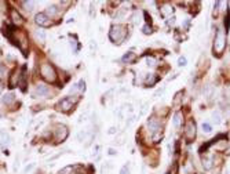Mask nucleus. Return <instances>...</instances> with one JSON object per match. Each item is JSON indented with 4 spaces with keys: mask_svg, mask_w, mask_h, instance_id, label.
Returning <instances> with one entry per match:
<instances>
[{
    "mask_svg": "<svg viewBox=\"0 0 230 174\" xmlns=\"http://www.w3.org/2000/svg\"><path fill=\"white\" fill-rule=\"evenodd\" d=\"M134 120H135V117H134V116H131V117H129V120L127 122V126H131L132 123H134Z\"/></svg>",
    "mask_w": 230,
    "mask_h": 174,
    "instance_id": "nucleus-33",
    "label": "nucleus"
},
{
    "mask_svg": "<svg viewBox=\"0 0 230 174\" xmlns=\"http://www.w3.org/2000/svg\"><path fill=\"white\" fill-rule=\"evenodd\" d=\"M225 28L226 31L230 28V11H228V15H226V19H225Z\"/></svg>",
    "mask_w": 230,
    "mask_h": 174,
    "instance_id": "nucleus-27",
    "label": "nucleus"
},
{
    "mask_svg": "<svg viewBox=\"0 0 230 174\" xmlns=\"http://www.w3.org/2000/svg\"><path fill=\"white\" fill-rule=\"evenodd\" d=\"M109 155H116V151H114L113 148H110L109 149Z\"/></svg>",
    "mask_w": 230,
    "mask_h": 174,
    "instance_id": "nucleus-35",
    "label": "nucleus"
},
{
    "mask_svg": "<svg viewBox=\"0 0 230 174\" xmlns=\"http://www.w3.org/2000/svg\"><path fill=\"white\" fill-rule=\"evenodd\" d=\"M57 14H58V7H55V6H50V7L47 8L46 15L52 17V15H57Z\"/></svg>",
    "mask_w": 230,
    "mask_h": 174,
    "instance_id": "nucleus-19",
    "label": "nucleus"
},
{
    "mask_svg": "<svg viewBox=\"0 0 230 174\" xmlns=\"http://www.w3.org/2000/svg\"><path fill=\"white\" fill-rule=\"evenodd\" d=\"M201 127H203V131H204V133H207V134H208V133H211V130H212V129H211V126H209L208 123H203V126H201Z\"/></svg>",
    "mask_w": 230,
    "mask_h": 174,
    "instance_id": "nucleus-26",
    "label": "nucleus"
},
{
    "mask_svg": "<svg viewBox=\"0 0 230 174\" xmlns=\"http://www.w3.org/2000/svg\"><path fill=\"white\" fill-rule=\"evenodd\" d=\"M77 97L76 98H70V97H65V98H62L60 102L57 104V109H60V111L62 112H68L70 111L73 107L76 105V102H77Z\"/></svg>",
    "mask_w": 230,
    "mask_h": 174,
    "instance_id": "nucleus-4",
    "label": "nucleus"
},
{
    "mask_svg": "<svg viewBox=\"0 0 230 174\" xmlns=\"http://www.w3.org/2000/svg\"><path fill=\"white\" fill-rule=\"evenodd\" d=\"M154 82H156V78H154V76H152V75H150L149 78L146 79V83H147V84H153Z\"/></svg>",
    "mask_w": 230,
    "mask_h": 174,
    "instance_id": "nucleus-30",
    "label": "nucleus"
},
{
    "mask_svg": "<svg viewBox=\"0 0 230 174\" xmlns=\"http://www.w3.org/2000/svg\"><path fill=\"white\" fill-rule=\"evenodd\" d=\"M135 58H137V55H135V53L128 51V53H127V54L123 55L121 61H123V62H125V64H131V62H134V61H135Z\"/></svg>",
    "mask_w": 230,
    "mask_h": 174,
    "instance_id": "nucleus-12",
    "label": "nucleus"
},
{
    "mask_svg": "<svg viewBox=\"0 0 230 174\" xmlns=\"http://www.w3.org/2000/svg\"><path fill=\"white\" fill-rule=\"evenodd\" d=\"M11 19H13L14 23H17V25H21V23L23 22V18L21 15H19V13L17 10H11Z\"/></svg>",
    "mask_w": 230,
    "mask_h": 174,
    "instance_id": "nucleus-11",
    "label": "nucleus"
},
{
    "mask_svg": "<svg viewBox=\"0 0 230 174\" xmlns=\"http://www.w3.org/2000/svg\"><path fill=\"white\" fill-rule=\"evenodd\" d=\"M225 49H226V36L223 33V31L218 29L216 35H215V39H214V54L216 57H219L225 51Z\"/></svg>",
    "mask_w": 230,
    "mask_h": 174,
    "instance_id": "nucleus-1",
    "label": "nucleus"
},
{
    "mask_svg": "<svg viewBox=\"0 0 230 174\" xmlns=\"http://www.w3.org/2000/svg\"><path fill=\"white\" fill-rule=\"evenodd\" d=\"M116 131H117L116 127H110V129H109V134H114Z\"/></svg>",
    "mask_w": 230,
    "mask_h": 174,
    "instance_id": "nucleus-34",
    "label": "nucleus"
},
{
    "mask_svg": "<svg viewBox=\"0 0 230 174\" xmlns=\"http://www.w3.org/2000/svg\"><path fill=\"white\" fill-rule=\"evenodd\" d=\"M178 65H179V66H185V65H186V58H185V57H179Z\"/></svg>",
    "mask_w": 230,
    "mask_h": 174,
    "instance_id": "nucleus-29",
    "label": "nucleus"
},
{
    "mask_svg": "<svg viewBox=\"0 0 230 174\" xmlns=\"http://www.w3.org/2000/svg\"><path fill=\"white\" fill-rule=\"evenodd\" d=\"M13 101H14V94H11V93H8V94H6V95H3V98H2V102H3V104H6V105L11 104Z\"/></svg>",
    "mask_w": 230,
    "mask_h": 174,
    "instance_id": "nucleus-16",
    "label": "nucleus"
},
{
    "mask_svg": "<svg viewBox=\"0 0 230 174\" xmlns=\"http://www.w3.org/2000/svg\"><path fill=\"white\" fill-rule=\"evenodd\" d=\"M161 14H163L164 17H168L172 14V7L171 6H164L163 8H161Z\"/></svg>",
    "mask_w": 230,
    "mask_h": 174,
    "instance_id": "nucleus-21",
    "label": "nucleus"
},
{
    "mask_svg": "<svg viewBox=\"0 0 230 174\" xmlns=\"http://www.w3.org/2000/svg\"><path fill=\"white\" fill-rule=\"evenodd\" d=\"M17 83H18V73H17V70H14V72L11 73V76H10L8 84H10V87H15Z\"/></svg>",
    "mask_w": 230,
    "mask_h": 174,
    "instance_id": "nucleus-14",
    "label": "nucleus"
},
{
    "mask_svg": "<svg viewBox=\"0 0 230 174\" xmlns=\"http://www.w3.org/2000/svg\"><path fill=\"white\" fill-rule=\"evenodd\" d=\"M35 36H36V39L39 40V42H46V33H44V31L42 29H37V31H35Z\"/></svg>",
    "mask_w": 230,
    "mask_h": 174,
    "instance_id": "nucleus-15",
    "label": "nucleus"
},
{
    "mask_svg": "<svg viewBox=\"0 0 230 174\" xmlns=\"http://www.w3.org/2000/svg\"><path fill=\"white\" fill-rule=\"evenodd\" d=\"M55 138H57L58 142H62V141L66 140L68 134H69V131H68V127L65 125H57L55 126Z\"/></svg>",
    "mask_w": 230,
    "mask_h": 174,
    "instance_id": "nucleus-5",
    "label": "nucleus"
},
{
    "mask_svg": "<svg viewBox=\"0 0 230 174\" xmlns=\"http://www.w3.org/2000/svg\"><path fill=\"white\" fill-rule=\"evenodd\" d=\"M32 95H33L35 98H36V97H47V95H50V88L47 86H44V84H39V86L35 88Z\"/></svg>",
    "mask_w": 230,
    "mask_h": 174,
    "instance_id": "nucleus-8",
    "label": "nucleus"
},
{
    "mask_svg": "<svg viewBox=\"0 0 230 174\" xmlns=\"http://www.w3.org/2000/svg\"><path fill=\"white\" fill-rule=\"evenodd\" d=\"M203 167L205 170H209L212 167V163H211V159H203Z\"/></svg>",
    "mask_w": 230,
    "mask_h": 174,
    "instance_id": "nucleus-23",
    "label": "nucleus"
},
{
    "mask_svg": "<svg viewBox=\"0 0 230 174\" xmlns=\"http://www.w3.org/2000/svg\"><path fill=\"white\" fill-rule=\"evenodd\" d=\"M146 62H147V65H150V66H154L156 65V60L153 57H147L146 58Z\"/></svg>",
    "mask_w": 230,
    "mask_h": 174,
    "instance_id": "nucleus-28",
    "label": "nucleus"
},
{
    "mask_svg": "<svg viewBox=\"0 0 230 174\" xmlns=\"http://www.w3.org/2000/svg\"><path fill=\"white\" fill-rule=\"evenodd\" d=\"M225 153H226V155H229V156H230V148H228V149H226V151H225Z\"/></svg>",
    "mask_w": 230,
    "mask_h": 174,
    "instance_id": "nucleus-36",
    "label": "nucleus"
},
{
    "mask_svg": "<svg viewBox=\"0 0 230 174\" xmlns=\"http://www.w3.org/2000/svg\"><path fill=\"white\" fill-rule=\"evenodd\" d=\"M35 21L39 26H50L51 25V19L48 15H46V13H39L35 17Z\"/></svg>",
    "mask_w": 230,
    "mask_h": 174,
    "instance_id": "nucleus-7",
    "label": "nucleus"
},
{
    "mask_svg": "<svg viewBox=\"0 0 230 174\" xmlns=\"http://www.w3.org/2000/svg\"><path fill=\"white\" fill-rule=\"evenodd\" d=\"M212 94H214V86L212 84H207L204 88V97H207V98H211Z\"/></svg>",
    "mask_w": 230,
    "mask_h": 174,
    "instance_id": "nucleus-17",
    "label": "nucleus"
},
{
    "mask_svg": "<svg viewBox=\"0 0 230 174\" xmlns=\"http://www.w3.org/2000/svg\"><path fill=\"white\" fill-rule=\"evenodd\" d=\"M212 122H214L215 125H219V123L222 122V116H220V113L218 111L212 113Z\"/></svg>",
    "mask_w": 230,
    "mask_h": 174,
    "instance_id": "nucleus-20",
    "label": "nucleus"
},
{
    "mask_svg": "<svg viewBox=\"0 0 230 174\" xmlns=\"http://www.w3.org/2000/svg\"><path fill=\"white\" fill-rule=\"evenodd\" d=\"M125 36H127V29H125V26H123V25L112 26L110 32H109V37H110V40L114 43L124 42Z\"/></svg>",
    "mask_w": 230,
    "mask_h": 174,
    "instance_id": "nucleus-2",
    "label": "nucleus"
},
{
    "mask_svg": "<svg viewBox=\"0 0 230 174\" xmlns=\"http://www.w3.org/2000/svg\"><path fill=\"white\" fill-rule=\"evenodd\" d=\"M2 91H3V84L0 83V93H2Z\"/></svg>",
    "mask_w": 230,
    "mask_h": 174,
    "instance_id": "nucleus-37",
    "label": "nucleus"
},
{
    "mask_svg": "<svg viewBox=\"0 0 230 174\" xmlns=\"http://www.w3.org/2000/svg\"><path fill=\"white\" fill-rule=\"evenodd\" d=\"M4 75H6V69H4V66L0 65V78H3Z\"/></svg>",
    "mask_w": 230,
    "mask_h": 174,
    "instance_id": "nucleus-32",
    "label": "nucleus"
},
{
    "mask_svg": "<svg viewBox=\"0 0 230 174\" xmlns=\"http://www.w3.org/2000/svg\"><path fill=\"white\" fill-rule=\"evenodd\" d=\"M88 134L91 135V133H90V130H88V129H87V130H81V131L77 134V140H79V141H85V140H87V135H88Z\"/></svg>",
    "mask_w": 230,
    "mask_h": 174,
    "instance_id": "nucleus-18",
    "label": "nucleus"
},
{
    "mask_svg": "<svg viewBox=\"0 0 230 174\" xmlns=\"http://www.w3.org/2000/svg\"><path fill=\"white\" fill-rule=\"evenodd\" d=\"M182 119H183L182 113H181V112H176V113L174 115V120H172L174 127H175V129H179V127H181V125H182Z\"/></svg>",
    "mask_w": 230,
    "mask_h": 174,
    "instance_id": "nucleus-13",
    "label": "nucleus"
},
{
    "mask_svg": "<svg viewBox=\"0 0 230 174\" xmlns=\"http://www.w3.org/2000/svg\"><path fill=\"white\" fill-rule=\"evenodd\" d=\"M40 75L44 80L50 82V83H54L57 82V72H55L54 66L51 64H43L40 68Z\"/></svg>",
    "mask_w": 230,
    "mask_h": 174,
    "instance_id": "nucleus-3",
    "label": "nucleus"
},
{
    "mask_svg": "<svg viewBox=\"0 0 230 174\" xmlns=\"http://www.w3.org/2000/svg\"><path fill=\"white\" fill-rule=\"evenodd\" d=\"M185 137L187 141H193L196 138V123L193 120H190L185 127Z\"/></svg>",
    "mask_w": 230,
    "mask_h": 174,
    "instance_id": "nucleus-6",
    "label": "nucleus"
},
{
    "mask_svg": "<svg viewBox=\"0 0 230 174\" xmlns=\"http://www.w3.org/2000/svg\"><path fill=\"white\" fill-rule=\"evenodd\" d=\"M22 6L26 11H32L35 7V2H31V0H29V2H22Z\"/></svg>",
    "mask_w": 230,
    "mask_h": 174,
    "instance_id": "nucleus-22",
    "label": "nucleus"
},
{
    "mask_svg": "<svg viewBox=\"0 0 230 174\" xmlns=\"http://www.w3.org/2000/svg\"><path fill=\"white\" fill-rule=\"evenodd\" d=\"M79 170H81V166L73 164V166H66L60 172V174H79Z\"/></svg>",
    "mask_w": 230,
    "mask_h": 174,
    "instance_id": "nucleus-10",
    "label": "nucleus"
},
{
    "mask_svg": "<svg viewBox=\"0 0 230 174\" xmlns=\"http://www.w3.org/2000/svg\"><path fill=\"white\" fill-rule=\"evenodd\" d=\"M129 173V169H128V164H125V166H123L121 172H120V174H128Z\"/></svg>",
    "mask_w": 230,
    "mask_h": 174,
    "instance_id": "nucleus-31",
    "label": "nucleus"
},
{
    "mask_svg": "<svg viewBox=\"0 0 230 174\" xmlns=\"http://www.w3.org/2000/svg\"><path fill=\"white\" fill-rule=\"evenodd\" d=\"M142 32H143V33H145V35H150V33H152V26H150V25H145V26H143V28H142Z\"/></svg>",
    "mask_w": 230,
    "mask_h": 174,
    "instance_id": "nucleus-24",
    "label": "nucleus"
},
{
    "mask_svg": "<svg viewBox=\"0 0 230 174\" xmlns=\"http://www.w3.org/2000/svg\"><path fill=\"white\" fill-rule=\"evenodd\" d=\"M147 127H149L152 134H156V133L160 131V122H158L156 117H150V119L147 120Z\"/></svg>",
    "mask_w": 230,
    "mask_h": 174,
    "instance_id": "nucleus-9",
    "label": "nucleus"
},
{
    "mask_svg": "<svg viewBox=\"0 0 230 174\" xmlns=\"http://www.w3.org/2000/svg\"><path fill=\"white\" fill-rule=\"evenodd\" d=\"M112 167L110 163H105L104 166H102V174H108L109 173V169Z\"/></svg>",
    "mask_w": 230,
    "mask_h": 174,
    "instance_id": "nucleus-25",
    "label": "nucleus"
}]
</instances>
